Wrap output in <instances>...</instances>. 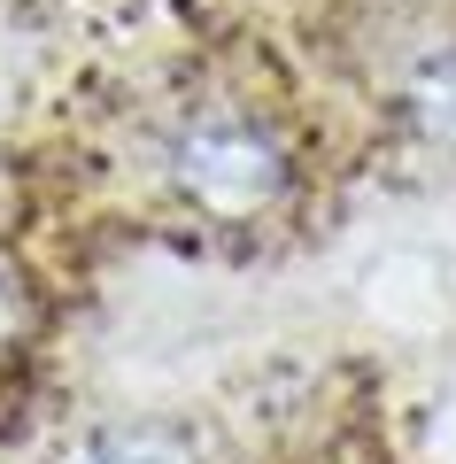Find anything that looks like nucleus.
<instances>
[{"label":"nucleus","instance_id":"1","mask_svg":"<svg viewBox=\"0 0 456 464\" xmlns=\"http://www.w3.org/2000/svg\"><path fill=\"white\" fill-rule=\"evenodd\" d=\"M170 186L217 225H256V217H271L286 201L294 155L278 140V124L217 101V109H194L170 132Z\"/></svg>","mask_w":456,"mask_h":464},{"label":"nucleus","instance_id":"4","mask_svg":"<svg viewBox=\"0 0 456 464\" xmlns=\"http://www.w3.org/2000/svg\"><path fill=\"white\" fill-rule=\"evenodd\" d=\"M16 341H24V295H16L8 279H0V356H8Z\"/></svg>","mask_w":456,"mask_h":464},{"label":"nucleus","instance_id":"3","mask_svg":"<svg viewBox=\"0 0 456 464\" xmlns=\"http://www.w3.org/2000/svg\"><path fill=\"white\" fill-rule=\"evenodd\" d=\"M78 464H201V449L179 426H109L78 449Z\"/></svg>","mask_w":456,"mask_h":464},{"label":"nucleus","instance_id":"2","mask_svg":"<svg viewBox=\"0 0 456 464\" xmlns=\"http://www.w3.org/2000/svg\"><path fill=\"white\" fill-rule=\"evenodd\" d=\"M394 116H403V132L418 140L425 155L456 163V39L425 47L418 63L403 70V93H394Z\"/></svg>","mask_w":456,"mask_h":464}]
</instances>
